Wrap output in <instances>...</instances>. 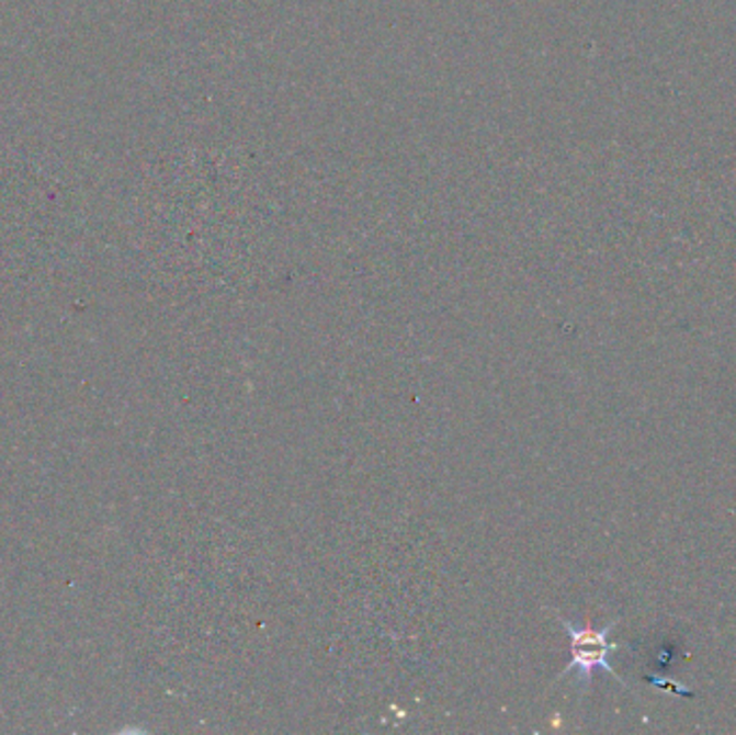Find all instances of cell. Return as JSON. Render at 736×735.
<instances>
[{
    "label": "cell",
    "instance_id": "obj_1",
    "mask_svg": "<svg viewBox=\"0 0 736 735\" xmlns=\"http://www.w3.org/2000/svg\"><path fill=\"white\" fill-rule=\"evenodd\" d=\"M556 619L563 623V627L567 630L568 641H570V660H568L565 671L558 675V679L567 677L570 671L577 674V681L581 686V690L592 681L595 671H605V674L614 675L623 686V677L619 671H614V667L610 665V656L619 649H623V645L619 643H610V632L616 627L619 621L608 623L605 627L597 630L590 623H575L568 621L563 614L556 613Z\"/></svg>",
    "mask_w": 736,
    "mask_h": 735
}]
</instances>
